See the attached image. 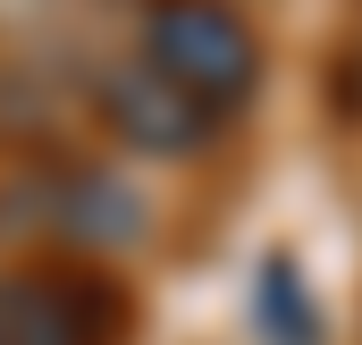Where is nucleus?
<instances>
[{"mask_svg": "<svg viewBox=\"0 0 362 345\" xmlns=\"http://www.w3.org/2000/svg\"><path fill=\"white\" fill-rule=\"evenodd\" d=\"M135 68L160 76L169 93H185L202 118H236L253 93H262V25L236 8V0H144L135 17Z\"/></svg>", "mask_w": 362, "mask_h": 345, "instance_id": "f257e3e1", "label": "nucleus"}, {"mask_svg": "<svg viewBox=\"0 0 362 345\" xmlns=\"http://www.w3.org/2000/svg\"><path fill=\"white\" fill-rule=\"evenodd\" d=\"M127 295L101 269H8L0 278V345H118Z\"/></svg>", "mask_w": 362, "mask_h": 345, "instance_id": "f03ea898", "label": "nucleus"}, {"mask_svg": "<svg viewBox=\"0 0 362 345\" xmlns=\"http://www.w3.org/2000/svg\"><path fill=\"white\" fill-rule=\"evenodd\" d=\"M101 127H110L118 144L152 152V160H194V152L219 144V118H202L185 93H169L160 76H144L135 59L101 76Z\"/></svg>", "mask_w": 362, "mask_h": 345, "instance_id": "7ed1b4c3", "label": "nucleus"}, {"mask_svg": "<svg viewBox=\"0 0 362 345\" xmlns=\"http://www.w3.org/2000/svg\"><path fill=\"white\" fill-rule=\"evenodd\" d=\"M262 329H270V345H320V303H312L295 253L262 261Z\"/></svg>", "mask_w": 362, "mask_h": 345, "instance_id": "20e7f679", "label": "nucleus"}]
</instances>
